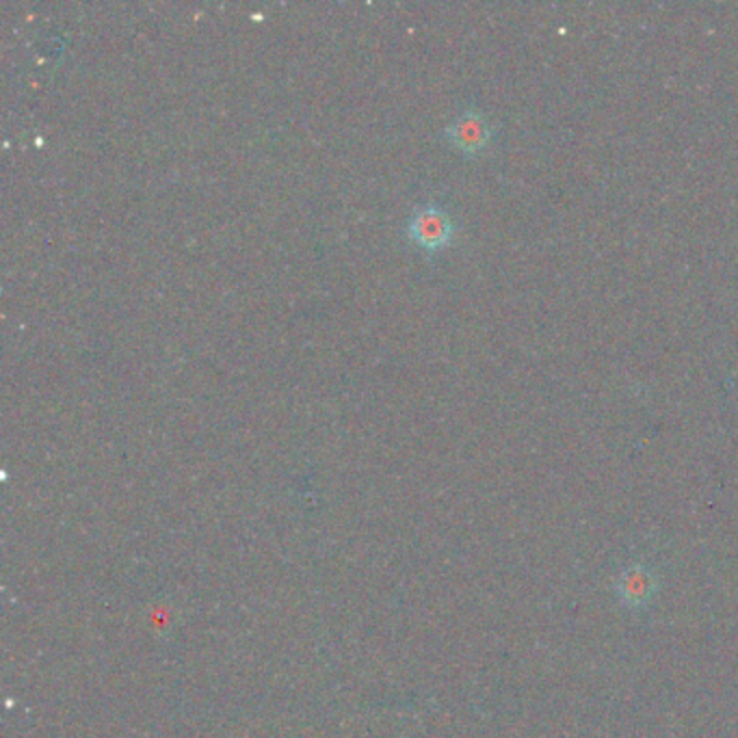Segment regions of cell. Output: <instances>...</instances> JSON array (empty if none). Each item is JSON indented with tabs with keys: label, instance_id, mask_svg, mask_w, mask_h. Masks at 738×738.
<instances>
[{
	"label": "cell",
	"instance_id": "2",
	"mask_svg": "<svg viewBox=\"0 0 738 738\" xmlns=\"http://www.w3.org/2000/svg\"><path fill=\"white\" fill-rule=\"evenodd\" d=\"M492 135L490 120L477 109H466L445 130V137L451 141V146H455L466 157L481 154L490 146Z\"/></svg>",
	"mask_w": 738,
	"mask_h": 738
},
{
	"label": "cell",
	"instance_id": "1",
	"mask_svg": "<svg viewBox=\"0 0 738 738\" xmlns=\"http://www.w3.org/2000/svg\"><path fill=\"white\" fill-rule=\"evenodd\" d=\"M408 237L412 243L434 253L453 241L455 224L451 215L436 204L418 207L408 222Z\"/></svg>",
	"mask_w": 738,
	"mask_h": 738
},
{
	"label": "cell",
	"instance_id": "3",
	"mask_svg": "<svg viewBox=\"0 0 738 738\" xmlns=\"http://www.w3.org/2000/svg\"><path fill=\"white\" fill-rule=\"evenodd\" d=\"M646 576H639L635 572L628 574V580H624L626 585V591H624V598H630L633 602L639 600V596H646Z\"/></svg>",
	"mask_w": 738,
	"mask_h": 738
}]
</instances>
